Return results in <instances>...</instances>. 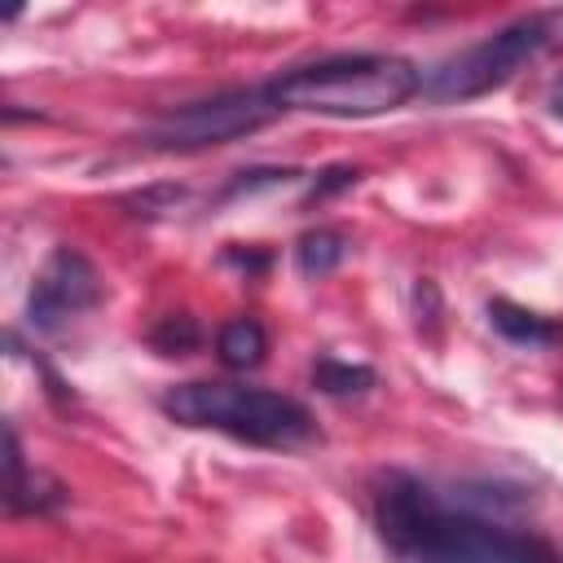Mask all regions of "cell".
<instances>
[{
  "instance_id": "30bf717a",
  "label": "cell",
  "mask_w": 563,
  "mask_h": 563,
  "mask_svg": "<svg viewBox=\"0 0 563 563\" xmlns=\"http://www.w3.org/2000/svg\"><path fill=\"white\" fill-rule=\"evenodd\" d=\"M343 255H347V238H343L339 229H308V233L299 238V246H295L299 273H308V277L334 273V268L343 264Z\"/></svg>"
},
{
  "instance_id": "7a4b0ae2",
  "label": "cell",
  "mask_w": 563,
  "mask_h": 563,
  "mask_svg": "<svg viewBox=\"0 0 563 563\" xmlns=\"http://www.w3.org/2000/svg\"><path fill=\"white\" fill-rule=\"evenodd\" d=\"M158 409L198 431H220L255 449H295L317 435L312 413L268 387H242V383H176L158 396Z\"/></svg>"
},
{
  "instance_id": "6da1fadb",
  "label": "cell",
  "mask_w": 563,
  "mask_h": 563,
  "mask_svg": "<svg viewBox=\"0 0 563 563\" xmlns=\"http://www.w3.org/2000/svg\"><path fill=\"white\" fill-rule=\"evenodd\" d=\"M264 92L277 110L369 119L400 110L413 92H422V70L396 53H334L321 62L290 66L286 75L268 79Z\"/></svg>"
},
{
  "instance_id": "3957f363",
  "label": "cell",
  "mask_w": 563,
  "mask_h": 563,
  "mask_svg": "<svg viewBox=\"0 0 563 563\" xmlns=\"http://www.w3.org/2000/svg\"><path fill=\"white\" fill-rule=\"evenodd\" d=\"M559 26H563L559 13H528V18L484 35L479 44H471V48L444 57L435 70H427L422 97L435 106H449V101H471V97L501 88L506 79H515V70L523 62H532L537 53H545L559 40Z\"/></svg>"
},
{
  "instance_id": "ba28073f",
  "label": "cell",
  "mask_w": 563,
  "mask_h": 563,
  "mask_svg": "<svg viewBox=\"0 0 563 563\" xmlns=\"http://www.w3.org/2000/svg\"><path fill=\"white\" fill-rule=\"evenodd\" d=\"M488 321L515 347H554V343H563V325L554 317H541V312H532L523 303H510V299H493Z\"/></svg>"
},
{
  "instance_id": "4fadbf2b",
  "label": "cell",
  "mask_w": 563,
  "mask_h": 563,
  "mask_svg": "<svg viewBox=\"0 0 563 563\" xmlns=\"http://www.w3.org/2000/svg\"><path fill=\"white\" fill-rule=\"evenodd\" d=\"M352 185H356V167H325V172L312 180L308 202H321V198H330V194H339V189H352Z\"/></svg>"
},
{
  "instance_id": "8992f818",
  "label": "cell",
  "mask_w": 563,
  "mask_h": 563,
  "mask_svg": "<svg viewBox=\"0 0 563 563\" xmlns=\"http://www.w3.org/2000/svg\"><path fill=\"white\" fill-rule=\"evenodd\" d=\"M97 299H101L97 268H92L79 251L57 246V251L48 255V264L40 268L35 286H31L26 317H31L35 330H57V325H66L70 317L88 312Z\"/></svg>"
},
{
  "instance_id": "277c9868",
  "label": "cell",
  "mask_w": 563,
  "mask_h": 563,
  "mask_svg": "<svg viewBox=\"0 0 563 563\" xmlns=\"http://www.w3.org/2000/svg\"><path fill=\"white\" fill-rule=\"evenodd\" d=\"M277 114L282 110L273 106V97L264 88H238V92H220V97L189 101V106L158 114L141 141L163 154H194V150L242 141V136L260 132L264 123H273Z\"/></svg>"
},
{
  "instance_id": "9c48e42d",
  "label": "cell",
  "mask_w": 563,
  "mask_h": 563,
  "mask_svg": "<svg viewBox=\"0 0 563 563\" xmlns=\"http://www.w3.org/2000/svg\"><path fill=\"white\" fill-rule=\"evenodd\" d=\"M216 352H220V361H224L229 369H251V365L264 361V352H268V334H264L260 321L238 317V321L220 325V334H216Z\"/></svg>"
},
{
  "instance_id": "7c38bea8",
  "label": "cell",
  "mask_w": 563,
  "mask_h": 563,
  "mask_svg": "<svg viewBox=\"0 0 563 563\" xmlns=\"http://www.w3.org/2000/svg\"><path fill=\"white\" fill-rule=\"evenodd\" d=\"M198 339H202V330H198V321H194V317H185V312L163 317V321L154 325V334H150V343H154L158 352H167V356L194 352V347H198Z\"/></svg>"
},
{
  "instance_id": "52a82bcc",
  "label": "cell",
  "mask_w": 563,
  "mask_h": 563,
  "mask_svg": "<svg viewBox=\"0 0 563 563\" xmlns=\"http://www.w3.org/2000/svg\"><path fill=\"white\" fill-rule=\"evenodd\" d=\"M62 501H66V488L57 479H48L44 471H35V475L26 471L22 449H18V431L9 427V484H4V506L13 515H22V510H53Z\"/></svg>"
},
{
  "instance_id": "8fae6325",
  "label": "cell",
  "mask_w": 563,
  "mask_h": 563,
  "mask_svg": "<svg viewBox=\"0 0 563 563\" xmlns=\"http://www.w3.org/2000/svg\"><path fill=\"white\" fill-rule=\"evenodd\" d=\"M312 383H317V391H325V396H361V391H369V387L378 383V374H374L369 365H352V361H339V356H321V361L312 365Z\"/></svg>"
},
{
  "instance_id": "5bb4252c",
  "label": "cell",
  "mask_w": 563,
  "mask_h": 563,
  "mask_svg": "<svg viewBox=\"0 0 563 563\" xmlns=\"http://www.w3.org/2000/svg\"><path fill=\"white\" fill-rule=\"evenodd\" d=\"M510 563H563V554H559L550 541H541V537L523 532V537H519V545H515V559H510Z\"/></svg>"
},
{
  "instance_id": "5b68a950",
  "label": "cell",
  "mask_w": 563,
  "mask_h": 563,
  "mask_svg": "<svg viewBox=\"0 0 563 563\" xmlns=\"http://www.w3.org/2000/svg\"><path fill=\"white\" fill-rule=\"evenodd\" d=\"M519 537L523 532H510L497 519L435 501L431 519L422 523L409 550V563H510Z\"/></svg>"
}]
</instances>
